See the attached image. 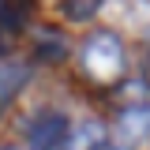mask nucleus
I'll return each mask as SVG.
<instances>
[{
	"label": "nucleus",
	"mask_w": 150,
	"mask_h": 150,
	"mask_svg": "<svg viewBox=\"0 0 150 150\" xmlns=\"http://www.w3.org/2000/svg\"><path fill=\"white\" fill-rule=\"evenodd\" d=\"M83 71L90 75L98 86H112V83H120L124 71H128V56H124V41L112 34V30H98V34L86 38V45H83Z\"/></svg>",
	"instance_id": "1"
},
{
	"label": "nucleus",
	"mask_w": 150,
	"mask_h": 150,
	"mask_svg": "<svg viewBox=\"0 0 150 150\" xmlns=\"http://www.w3.org/2000/svg\"><path fill=\"white\" fill-rule=\"evenodd\" d=\"M68 116H60V112H45V116H38V124L30 128V139H26V146L30 150H64V139H68Z\"/></svg>",
	"instance_id": "2"
},
{
	"label": "nucleus",
	"mask_w": 150,
	"mask_h": 150,
	"mask_svg": "<svg viewBox=\"0 0 150 150\" xmlns=\"http://www.w3.org/2000/svg\"><path fill=\"white\" fill-rule=\"evenodd\" d=\"M116 131L124 139V146H139L150 139V105H128L116 120Z\"/></svg>",
	"instance_id": "3"
},
{
	"label": "nucleus",
	"mask_w": 150,
	"mask_h": 150,
	"mask_svg": "<svg viewBox=\"0 0 150 150\" xmlns=\"http://www.w3.org/2000/svg\"><path fill=\"white\" fill-rule=\"evenodd\" d=\"M26 79H30V68H26V64L4 60V64H0V105H8V101L26 86Z\"/></svg>",
	"instance_id": "4"
},
{
	"label": "nucleus",
	"mask_w": 150,
	"mask_h": 150,
	"mask_svg": "<svg viewBox=\"0 0 150 150\" xmlns=\"http://www.w3.org/2000/svg\"><path fill=\"white\" fill-rule=\"evenodd\" d=\"M98 143H105V128H101L98 120L79 124V128L68 131V139H64V146H68V150H94Z\"/></svg>",
	"instance_id": "5"
},
{
	"label": "nucleus",
	"mask_w": 150,
	"mask_h": 150,
	"mask_svg": "<svg viewBox=\"0 0 150 150\" xmlns=\"http://www.w3.org/2000/svg\"><path fill=\"white\" fill-rule=\"evenodd\" d=\"M60 8H64V15L71 19V23H83V19H90L101 8V0H64Z\"/></svg>",
	"instance_id": "6"
},
{
	"label": "nucleus",
	"mask_w": 150,
	"mask_h": 150,
	"mask_svg": "<svg viewBox=\"0 0 150 150\" xmlns=\"http://www.w3.org/2000/svg\"><path fill=\"white\" fill-rule=\"evenodd\" d=\"M38 56H45V60H60V56H64V41L53 38V34L38 38Z\"/></svg>",
	"instance_id": "7"
},
{
	"label": "nucleus",
	"mask_w": 150,
	"mask_h": 150,
	"mask_svg": "<svg viewBox=\"0 0 150 150\" xmlns=\"http://www.w3.org/2000/svg\"><path fill=\"white\" fill-rule=\"evenodd\" d=\"M143 83H146V90H150V60H146V68H143Z\"/></svg>",
	"instance_id": "8"
},
{
	"label": "nucleus",
	"mask_w": 150,
	"mask_h": 150,
	"mask_svg": "<svg viewBox=\"0 0 150 150\" xmlns=\"http://www.w3.org/2000/svg\"><path fill=\"white\" fill-rule=\"evenodd\" d=\"M0 150H15V146H0Z\"/></svg>",
	"instance_id": "9"
}]
</instances>
